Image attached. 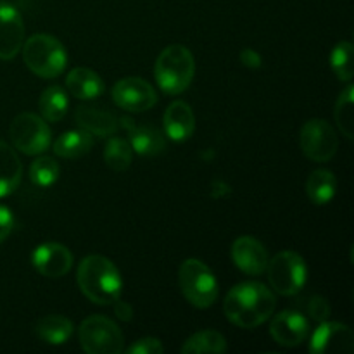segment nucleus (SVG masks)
<instances>
[{
    "mask_svg": "<svg viewBox=\"0 0 354 354\" xmlns=\"http://www.w3.org/2000/svg\"><path fill=\"white\" fill-rule=\"evenodd\" d=\"M277 299L272 290L259 282H244L232 287L223 303L225 317L241 328H256L268 322Z\"/></svg>",
    "mask_w": 354,
    "mask_h": 354,
    "instance_id": "nucleus-1",
    "label": "nucleus"
},
{
    "mask_svg": "<svg viewBox=\"0 0 354 354\" xmlns=\"http://www.w3.org/2000/svg\"><path fill=\"white\" fill-rule=\"evenodd\" d=\"M76 282L86 299L99 306H109L121 297L123 280L120 270L111 259L100 254H90L80 261Z\"/></svg>",
    "mask_w": 354,
    "mask_h": 354,
    "instance_id": "nucleus-2",
    "label": "nucleus"
},
{
    "mask_svg": "<svg viewBox=\"0 0 354 354\" xmlns=\"http://www.w3.org/2000/svg\"><path fill=\"white\" fill-rule=\"evenodd\" d=\"M196 75V61L185 45H168L156 59L154 76L159 88L168 95L185 92Z\"/></svg>",
    "mask_w": 354,
    "mask_h": 354,
    "instance_id": "nucleus-3",
    "label": "nucleus"
},
{
    "mask_svg": "<svg viewBox=\"0 0 354 354\" xmlns=\"http://www.w3.org/2000/svg\"><path fill=\"white\" fill-rule=\"evenodd\" d=\"M21 52H23V61L28 69L40 78H57L68 66L66 47L52 35H33L24 40Z\"/></svg>",
    "mask_w": 354,
    "mask_h": 354,
    "instance_id": "nucleus-4",
    "label": "nucleus"
},
{
    "mask_svg": "<svg viewBox=\"0 0 354 354\" xmlns=\"http://www.w3.org/2000/svg\"><path fill=\"white\" fill-rule=\"evenodd\" d=\"M178 282L183 296L196 308L213 306L218 297V280L201 259L189 258L178 270Z\"/></svg>",
    "mask_w": 354,
    "mask_h": 354,
    "instance_id": "nucleus-5",
    "label": "nucleus"
},
{
    "mask_svg": "<svg viewBox=\"0 0 354 354\" xmlns=\"http://www.w3.org/2000/svg\"><path fill=\"white\" fill-rule=\"evenodd\" d=\"M78 339L88 354H120L124 351V337L116 324L102 315L85 318L78 327Z\"/></svg>",
    "mask_w": 354,
    "mask_h": 354,
    "instance_id": "nucleus-6",
    "label": "nucleus"
},
{
    "mask_svg": "<svg viewBox=\"0 0 354 354\" xmlns=\"http://www.w3.org/2000/svg\"><path fill=\"white\" fill-rule=\"evenodd\" d=\"M270 286L280 296H297L308 280V266L303 256L294 251H280L266 266Z\"/></svg>",
    "mask_w": 354,
    "mask_h": 354,
    "instance_id": "nucleus-7",
    "label": "nucleus"
},
{
    "mask_svg": "<svg viewBox=\"0 0 354 354\" xmlns=\"http://www.w3.org/2000/svg\"><path fill=\"white\" fill-rule=\"evenodd\" d=\"M12 147L26 156L44 154L52 142V131L47 121L33 113L17 114L9 127Z\"/></svg>",
    "mask_w": 354,
    "mask_h": 354,
    "instance_id": "nucleus-8",
    "label": "nucleus"
},
{
    "mask_svg": "<svg viewBox=\"0 0 354 354\" xmlns=\"http://www.w3.org/2000/svg\"><path fill=\"white\" fill-rule=\"evenodd\" d=\"M299 147L308 159L327 162L337 154L339 137L330 123L325 120H310L299 131Z\"/></svg>",
    "mask_w": 354,
    "mask_h": 354,
    "instance_id": "nucleus-9",
    "label": "nucleus"
},
{
    "mask_svg": "<svg viewBox=\"0 0 354 354\" xmlns=\"http://www.w3.org/2000/svg\"><path fill=\"white\" fill-rule=\"evenodd\" d=\"M113 100L128 113H144L158 102L154 86L138 76H127L113 86Z\"/></svg>",
    "mask_w": 354,
    "mask_h": 354,
    "instance_id": "nucleus-10",
    "label": "nucleus"
},
{
    "mask_svg": "<svg viewBox=\"0 0 354 354\" xmlns=\"http://www.w3.org/2000/svg\"><path fill=\"white\" fill-rule=\"evenodd\" d=\"M311 354H351L354 353V334L339 322H320L310 337Z\"/></svg>",
    "mask_w": 354,
    "mask_h": 354,
    "instance_id": "nucleus-11",
    "label": "nucleus"
},
{
    "mask_svg": "<svg viewBox=\"0 0 354 354\" xmlns=\"http://www.w3.org/2000/svg\"><path fill=\"white\" fill-rule=\"evenodd\" d=\"M270 335L283 348H296L303 344L310 335V322L297 310L277 313L270 324Z\"/></svg>",
    "mask_w": 354,
    "mask_h": 354,
    "instance_id": "nucleus-12",
    "label": "nucleus"
},
{
    "mask_svg": "<svg viewBox=\"0 0 354 354\" xmlns=\"http://www.w3.org/2000/svg\"><path fill=\"white\" fill-rule=\"evenodd\" d=\"M24 44V21L19 10L0 0V59L10 61Z\"/></svg>",
    "mask_w": 354,
    "mask_h": 354,
    "instance_id": "nucleus-13",
    "label": "nucleus"
},
{
    "mask_svg": "<svg viewBox=\"0 0 354 354\" xmlns=\"http://www.w3.org/2000/svg\"><path fill=\"white\" fill-rule=\"evenodd\" d=\"M31 265L40 275L59 279L73 268V254L59 242H44L31 252Z\"/></svg>",
    "mask_w": 354,
    "mask_h": 354,
    "instance_id": "nucleus-14",
    "label": "nucleus"
},
{
    "mask_svg": "<svg viewBox=\"0 0 354 354\" xmlns=\"http://www.w3.org/2000/svg\"><path fill=\"white\" fill-rule=\"evenodd\" d=\"M232 259L241 272L248 275H261L266 272L270 256L258 239L244 235L232 244Z\"/></svg>",
    "mask_w": 354,
    "mask_h": 354,
    "instance_id": "nucleus-15",
    "label": "nucleus"
},
{
    "mask_svg": "<svg viewBox=\"0 0 354 354\" xmlns=\"http://www.w3.org/2000/svg\"><path fill=\"white\" fill-rule=\"evenodd\" d=\"M124 127L128 128V142L131 149L142 158H154L165 152L166 135L154 124H135L128 118H123Z\"/></svg>",
    "mask_w": 354,
    "mask_h": 354,
    "instance_id": "nucleus-16",
    "label": "nucleus"
},
{
    "mask_svg": "<svg viewBox=\"0 0 354 354\" xmlns=\"http://www.w3.org/2000/svg\"><path fill=\"white\" fill-rule=\"evenodd\" d=\"M196 130V116L192 107L183 100H175L165 111V133L175 142L189 140Z\"/></svg>",
    "mask_w": 354,
    "mask_h": 354,
    "instance_id": "nucleus-17",
    "label": "nucleus"
},
{
    "mask_svg": "<svg viewBox=\"0 0 354 354\" xmlns=\"http://www.w3.org/2000/svg\"><path fill=\"white\" fill-rule=\"evenodd\" d=\"M75 121L82 130L97 137H111L118 130V118L111 111L97 106H80L75 113Z\"/></svg>",
    "mask_w": 354,
    "mask_h": 354,
    "instance_id": "nucleus-18",
    "label": "nucleus"
},
{
    "mask_svg": "<svg viewBox=\"0 0 354 354\" xmlns=\"http://www.w3.org/2000/svg\"><path fill=\"white\" fill-rule=\"evenodd\" d=\"M66 88L76 99L92 100L102 95L106 86L102 78L90 68H75L66 76Z\"/></svg>",
    "mask_w": 354,
    "mask_h": 354,
    "instance_id": "nucleus-19",
    "label": "nucleus"
},
{
    "mask_svg": "<svg viewBox=\"0 0 354 354\" xmlns=\"http://www.w3.org/2000/svg\"><path fill=\"white\" fill-rule=\"evenodd\" d=\"M23 162L12 147L0 140V197H7L19 187Z\"/></svg>",
    "mask_w": 354,
    "mask_h": 354,
    "instance_id": "nucleus-20",
    "label": "nucleus"
},
{
    "mask_svg": "<svg viewBox=\"0 0 354 354\" xmlns=\"http://www.w3.org/2000/svg\"><path fill=\"white\" fill-rule=\"evenodd\" d=\"M73 332H75V325L62 315H47L35 325V334L38 335V339L50 346L66 344L71 339Z\"/></svg>",
    "mask_w": 354,
    "mask_h": 354,
    "instance_id": "nucleus-21",
    "label": "nucleus"
},
{
    "mask_svg": "<svg viewBox=\"0 0 354 354\" xmlns=\"http://www.w3.org/2000/svg\"><path fill=\"white\" fill-rule=\"evenodd\" d=\"M93 147V137L85 130H69L54 142L55 156L62 159H78L88 154Z\"/></svg>",
    "mask_w": 354,
    "mask_h": 354,
    "instance_id": "nucleus-22",
    "label": "nucleus"
},
{
    "mask_svg": "<svg viewBox=\"0 0 354 354\" xmlns=\"http://www.w3.org/2000/svg\"><path fill=\"white\" fill-rule=\"evenodd\" d=\"M337 192V178L330 169H315L306 182L308 199L317 206H325Z\"/></svg>",
    "mask_w": 354,
    "mask_h": 354,
    "instance_id": "nucleus-23",
    "label": "nucleus"
},
{
    "mask_svg": "<svg viewBox=\"0 0 354 354\" xmlns=\"http://www.w3.org/2000/svg\"><path fill=\"white\" fill-rule=\"evenodd\" d=\"M69 100L66 95L64 88L57 85H52L48 88H45L41 92L40 100H38V107H40V113L44 116L45 121H50V123H57L68 113Z\"/></svg>",
    "mask_w": 354,
    "mask_h": 354,
    "instance_id": "nucleus-24",
    "label": "nucleus"
},
{
    "mask_svg": "<svg viewBox=\"0 0 354 354\" xmlns=\"http://www.w3.org/2000/svg\"><path fill=\"white\" fill-rule=\"evenodd\" d=\"M228 346L223 335L216 330H201L190 335L182 346L183 354H201V353H213L223 354L227 353Z\"/></svg>",
    "mask_w": 354,
    "mask_h": 354,
    "instance_id": "nucleus-25",
    "label": "nucleus"
},
{
    "mask_svg": "<svg viewBox=\"0 0 354 354\" xmlns=\"http://www.w3.org/2000/svg\"><path fill=\"white\" fill-rule=\"evenodd\" d=\"M131 158H133V149L130 142L121 137H113L107 140L104 147V162L107 168L118 173L127 171L131 165Z\"/></svg>",
    "mask_w": 354,
    "mask_h": 354,
    "instance_id": "nucleus-26",
    "label": "nucleus"
},
{
    "mask_svg": "<svg viewBox=\"0 0 354 354\" xmlns=\"http://www.w3.org/2000/svg\"><path fill=\"white\" fill-rule=\"evenodd\" d=\"M61 175V166L52 158H38L30 166V178L37 187H50L54 185Z\"/></svg>",
    "mask_w": 354,
    "mask_h": 354,
    "instance_id": "nucleus-27",
    "label": "nucleus"
},
{
    "mask_svg": "<svg viewBox=\"0 0 354 354\" xmlns=\"http://www.w3.org/2000/svg\"><path fill=\"white\" fill-rule=\"evenodd\" d=\"M353 50L351 41H341V44L335 45L330 54L332 71L341 82H351L353 80Z\"/></svg>",
    "mask_w": 354,
    "mask_h": 354,
    "instance_id": "nucleus-28",
    "label": "nucleus"
},
{
    "mask_svg": "<svg viewBox=\"0 0 354 354\" xmlns=\"http://www.w3.org/2000/svg\"><path fill=\"white\" fill-rule=\"evenodd\" d=\"M353 92L354 86L349 85L348 88L339 95L334 111L335 121H337L339 128H341V133H344V137L349 138V140L353 138Z\"/></svg>",
    "mask_w": 354,
    "mask_h": 354,
    "instance_id": "nucleus-29",
    "label": "nucleus"
},
{
    "mask_svg": "<svg viewBox=\"0 0 354 354\" xmlns=\"http://www.w3.org/2000/svg\"><path fill=\"white\" fill-rule=\"evenodd\" d=\"M296 306L299 313H303L310 320L318 322V324L330 317V304H328V301L324 296L315 294V296L301 297L299 301H296Z\"/></svg>",
    "mask_w": 354,
    "mask_h": 354,
    "instance_id": "nucleus-30",
    "label": "nucleus"
},
{
    "mask_svg": "<svg viewBox=\"0 0 354 354\" xmlns=\"http://www.w3.org/2000/svg\"><path fill=\"white\" fill-rule=\"evenodd\" d=\"M162 351H165V346L161 344V341L154 337L138 339L135 344H131L127 349L128 354H161Z\"/></svg>",
    "mask_w": 354,
    "mask_h": 354,
    "instance_id": "nucleus-31",
    "label": "nucleus"
},
{
    "mask_svg": "<svg viewBox=\"0 0 354 354\" xmlns=\"http://www.w3.org/2000/svg\"><path fill=\"white\" fill-rule=\"evenodd\" d=\"M14 228V214L9 207L0 204V244L10 235Z\"/></svg>",
    "mask_w": 354,
    "mask_h": 354,
    "instance_id": "nucleus-32",
    "label": "nucleus"
},
{
    "mask_svg": "<svg viewBox=\"0 0 354 354\" xmlns=\"http://www.w3.org/2000/svg\"><path fill=\"white\" fill-rule=\"evenodd\" d=\"M241 61L242 64L248 66V68H259L261 66V57L258 55V52H254L252 48H245V50L241 52Z\"/></svg>",
    "mask_w": 354,
    "mask_h": 354,
    "instance_id": "nucleus-33",
    "label": "nucleus"
},
{
    "mask_svg": "<svg viewBox=\"0 0 354 354\" xmlns=\"http://www.w3.org/2000/svg\"><path fill=\"white\" fill-rule=\"evenodd\" d=\"M113 304H114V310H116V315L121 318V320L130 322L131 318H133V310H131L130 304H127L124 301H121V297L120 299L114 301Z\"/></svg>",
    "mask_w": 354,
    "mask_h": 354,
    "instance_id": "nucleus-34",
    "label": "nucleus"
}]
</instances>
